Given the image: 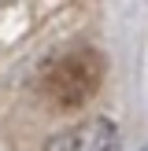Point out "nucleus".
Wrapping results in <instances>:
<instances>
[{
  "label": "nucleus",
  "instance_id": "f257e3e1",
  "mask_svg": "<svg viewBox=\"0 0 148 151\" xmlns=\"http://www.w3.org/2000/svg\"><path fill=\"white\" fill-rule=\"evenodd\" d=\"M122 137L111 118H85L70 129L56 133L41 151H118Z\"/></svg>",
  "mask_w": 148,
  "mask_h": 151
},
{
  "label": "nucleus",
  "instance_id": "f03ea898",
  "mask_svg": "<svg viewBox=\"0 0 148 151\" xmlns=\"http://www.w3.org/2000/svg\"><path fill=\"white\" fill-rule=\"evenodd\" d=\"M4 4H11V0H0V7H4Z\"/></svg>",
  "mask_w": 148,
  "mask_h": 151
}]
</instances>
